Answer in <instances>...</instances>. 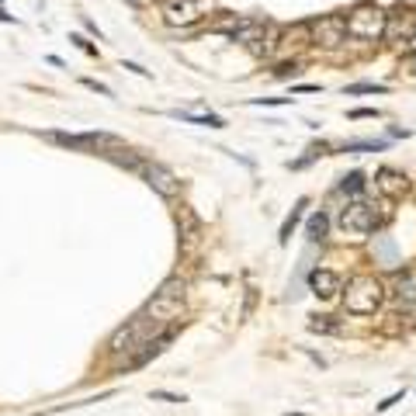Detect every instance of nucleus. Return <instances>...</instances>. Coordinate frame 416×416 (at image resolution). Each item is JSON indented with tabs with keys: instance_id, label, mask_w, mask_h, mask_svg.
Here are the masks:
<instances>
[{
	"instance_id": "nucleus-16",
	"label": "nucleus",
	"mask_w": 416,
	"mask_h": 416,
	"mask_svg": "<svg viewBox=\"0 0 416 416\" xmlns=\"http://www.w3.org/2000/svg\"><path fill=\"white\" fill-rule=\"evenodd\" d=\"M173 118H180V122H194V125H208V129H223L226 122L219 118V115H180V111H173Z\"/></svg>"
},
{
	"instance_id": "nucleus-14",
	"label": "nucleus",
	"mask_w": 416,
	"mask_h": 416,
	"mask_svg": "<svg viewBox=\"0 0 416 416\" xmlns=\"http://www.w3.org/2000/svg\"><path fill=\"white\" fill-rule=\"evenodd\" d=\"M364 184H368V180H364V173H361V170H350V173L340 180V191H343V194H350V198H361V194H364Z\"/></svg>"
},
{
	"instance_id": "nucleus-29",
	"label": "nucleus",
	"mask_w": 416,
	"mask_h": 416,
	"mask_svg": "<svg viewBox=\"0 0 416 416\" xmlns=\"http://www.w3.org/2000/svg\"><path fill=\"white\" fill-rule=\"evenodd\" d=\"M413 42H416V35H413Z\"/></svg>"
},
{
	"instance_id": "nucleus-17",
	"label": "nucleus",
	"mask_w": 416,
	"mask_h": 416,
	"mask_svg": "<svg viewBox=\"0 0 416 416\" xmlns=\"http://www.w3.org/2000/svg\"><path fill=\"white\" fill-rule=\"evenodd\" d=\"M385 91H388L385 84H350L347 97H354V94H385Z\"/></svg>"
},
{
	"instance_id": "nucleus-2",
	"label": "nucleus",
	"mask_w": 416,
	"mask_h": 416,
	"mask_svg": "<svg viewBox=\"0 0 416 416\" xmlns=\"http://www.w3.org/2000/svg\"><path fill=\"white\" fill-rule=\"evenodd\" d=\"M385 21H388V15L378 11L375 4H357V8L347 15V35L357 39V42L385 39Z\"/></svg>"
},
{
	"instance_id": "nucleus-12",
	"label": "nucleus",
	"mask_w": 416,
	"mask_h": 416,
	"mask_svg": "<svg viewBox=\"0 0 416 416\" xmlns=\"http://www.w3.org/2000/svg\"><path fill=\"white\" fill-rule=\"evenodd\" d=\"M326 233H330V216L326 212H312L309 223H305V240L309 243H323Z\"/></svg>"
},
{
	"instance_id": "nucleus-7",
	"label": "nucleus",
	"mask_w": 416,
	"mask_h": 416,
	"mask_svg": "<svg viewBox=\"0 0 416 416\" xmlns=\"http://www.w3.org/2000/svg\"><path fill=\"white\" fill-rule=\"evenodd\" d=\"M309 288L319 295V299H333L340 288H343V278L337 274V271H326V267H316L312 274H309Z\"/></svg>"
},
{
	"instance_id": "nucleus-10",
	"label": "nucleus",
	"mask_w": 416,
	"mask_h": 416,
	"mask_svg": "<svg viewBox=\"0 0 416 416\" xmlns=\"http://www.w3.org/2000/svg\"><path fill=\"white\" fill-rule=\"evenodd\" d=\"M375 187L381 191V194H388V198H399L402 191H406V177L399 173V170H378V177H375Z\"/></svg>"
},
{
	"instance_id": "nucleus-23",
	"label": "nucleus",
	"mask_w": 416,
	"mask_h": 416,
	"mask_svg": "<svg viewBox=\"0 0 416 416\" xmlns=\"http://www.w3.org/2000/svg\"><path fill=\"white\" fill-rule=\"evenodd\" d=\"M84 87H91V91H97V94L111 97V87H104V84H97V80H84Z\"/></svg>"
},
{
	"instance_id": "nucleus-15",
	"label": "nucleus",
	"mask_w": 416,
	"mask_h": 416,
	"mask_svg": "<svg viewBox=\"0 0 416 416\" xmlns=\"http://www.w3.org/2000/svg\"><path fill=\"white\" fill-rule=\"evenodd\" d=\"M177 226H180V236H184L187 243L198 236V219H194V212H191V208H180V216H177Z\"/></svg>"
},
{
	"instance_id": "nucleus-25",
	"label": "nucleus",
	"mask_w": 416,
	"mask_h": 416,
	"mask_svg": "<svg viewBox=\"0 0 416 416\" xmlns=\"http://www.w3.org/2000/svg\"><path fill=\"white\" fill-rule=\"evenodd\" d=\"M395 402H402V392H395V395H388L385 402H378V413H385L388 406H395Z\"/></svg>"
},
{
	"instance_id": "nucleus-11",
	"label": "nucleus",
	"mask_w": 416,
	"mask_h": 416,
	"mask_svg": "<svg viewBox=\"0 0 416 416\" xmlns=\"http://www.w3.org/2000/svg\"><path fill=\"white\" fill-rule=\"evenodd\" d=\"M163 15H167L170 25H191V21H198V4H191V0H180V4H167Z\"/></svg>"
},
{
	"instance_id": "nucleus-24",
	"label": "nucleus",
	"mask_w": 416,
	"mask_h": 416,
	"mask_svg": "<svg viewBox=\"0 0 416 416\" xmlns=\"http://www.w3.org/2000/svg\"><path fill=\"white\" fill-rule=\"evenodd\" d=\"M375 115H378L375 108H354L350 111V118H375Z\"/></svg>"
},
{
	"instance_id": "nucleus-28",
	"label": "nucleus",
	"mask_w": 416,
	"mask_h": 416,
	"mask_svg": "<svg viewBox=\"0 0 416 416\" xmlns=\"http://www.w3.org/2000/svg\"><path fill=\"white\" fill-rule=\"evenodd\" d=\"M413 70H416V56H413Z\"/></svg>"
},
{
	"instance_id": "nucleus-5",
	"label": "nucleus",
	"mask_w": 416,
	"mask_h": 416,
	"mask_svg": "<svg viewBox=\"0 0 416 416\" xmlns=\"http://www.w3.org/2000/svg\"><path fill=\"white\" fill-rule=\"evenodd\" d=\"M139 177H142V180H146V184H149L160 198H177V191H180V180H177V177H173L163 163H156V160H153V163H142Z\"/></svg>"
},
{
	"instance_id": "nucleus-8",
	"label": "nucleus",
	"mask_w": 416,
	"mask_h": 416,
	"mask_svg": "<svg viewBox=\"0 0 416 416\" xmlns=\"http://www.w3.org/2000/svg\"><path fill=\"white\" fill-rule=\"evenodd\" d=\"M142 312H149L153 319H160V323H170V319H177L180 316V299H170V295H163V292H156L149 302H146V309Z\"/></svg>"
},
{
	"instance_id": "nucleus-19",
	"label": "nucleus",
	"mask_w": 416,
	"mask_h": 416,
	"mask_svg": "<svg viewBox=\"0 0 416 416\" xmlns=\"http://www.w3.org/2000/svg\"><path fill=\"white\" fill-rule=\"evenodd\" d=\"M309 330L312 333H337V323H330V316H312Z\"/></svg>"
},
{
	"instance_id": "nucleus-13",
	"label": "nucleus",
	"mask_w": 416,
	"mask_h": 416,
	"mask_svg": "<svg viewBox=\"0 0 416 416\" xmlns=\"http://www.w3.org/2000/svg\"><path fill=\"white\" fill-rule=\"evenodd\" d=\"M305 205H309L305 198H299V201H295V208H292V216L285 219V226H281V236H278L281 243H288V240H292V233H295V226H299V219H302V212H305Z\"/></svg>"
},
{
	"instance_id": "nucleus-27",
	"label": "nucleus",
	"mask_w": 416,
	"mask_h": 416,
	"mask_svg": "<svg viewBox=\"0 0 416 416\" xmlns=\"http://www.w3.org/2000/svg\"><path fill=\"white\" fill-rule=\"evenodd\" d=\"M309 91H319V84H302V87H295V94H309Z\"/></svg>"
},
{
	"instance_id": "nucleus-4",
	"label": "nucleus",
	"mask_w": 416,
	"mask_h": 416,
	"mask_svg": "<svg viewBox=\"0 0 416 416\" xmlns=\"http://www.w3.org/2000/svg\"><path fill=\"white\" fill-rule=\"evenodd\" d=\"M309 35L323 49H340L347 42V18L343 15H323L309 25Z\"/></svg>"
},
{
	"instance_id": "nucleus-21",
	"label": "nucleus",
	"mask_w": 416,
	"mask_h": 416,
	"mask_svg": "<svg viewBox=\"0 0 416 416\" xmlns=\"http://www.w3.org/2000/svg\"><path fill=\"white\" fill-rule=\"evenodd\" d=\"M70 42H77V46H80V49H84L87 56H97V46H91V42H87L84 35H70Z\"/></svg>"
},
{
	"instance_id": "nucleus-3",
	"label": "nucleus",
	"mask_w": 416,
	"mask_h": 416,
	"mask_svg": "<svg viewBox=\"0 0 416 416\" xmlns=\"http://www.w3.org/2000/svg\"><path fill=\"white\" fill-rule=\"evenodd\" d=\"M340 229L350 233V236H368L375 226H378V216H375V205H368L364 198H354L340 208V216H337Z\"/></svg>"
},
{
	"instance_id": "nucleus-1",
	"label": "nucleus",
	"mask_w": 416,
	"mask_h": 416,
	"mask_svg": "<svg viewBox=\"0 0 416 416\" xmlns=\"http://www.w3.org/2000/svg\"><path fill=\"white\" fill-rule=\"evenodd\" d=\"M381 302H385V288H381V281L371 278V274L354 278V281L347 285V292H343V305H347V312H354V316H375Z\"/></svg>"
},
{
	"instance_id": "nucleus-18",
	"label": "nucleus",
	"mask_w": 416,
	"mask_h": 416,
	"mask_svg": "<svg viewBox=\"0 0 416 416\" xmlns=\"http://www.w3.org/2000/svg\"><path fill=\"white\" fill-rule=\"evenodd\" d=\"M184 288H187V285H184L180 278H170V281H163V285H160V292H163V295H170V299H184Z\"/></svg>"
},
{
	"instance_id": "nucleus-9",
	"label": "nucleus",
	"mask_w": 416,
	"mask_h": 416,
	"mask_svg": "<svg viewBox=\"0 0 416 416\" xmlns=\"http://www.w3.org/2000/svg\"><path fill=\"white\" fill-rule=\"evenodd\" d=\"M392 295H395V302H399L402 309H413V305H416V271H413V267L395 278Z\"/></svg>"
},
{
	"instance_id": "nucleus-22",
	"label": "nucleus",
	"mask_w": 416,
	"mask_h": 416,
	"mask_svg": "<svg viewBox=\"0 0 416 416\" xmlns=\"http://www.w3.org/2000/svg\"><path fill=\"white\" fill-rule=\"evenodd\" d=\"M153 399H160V402H184V395H173V392H163V388H156Z\"/></svg>"
},
{
	"instance_id": "nucleus-20",
	"label": "nucleus",
	"mask_w": 416,
	"mask_h": 416,
	"mask_svg": "<svg viewBox=\"0 0 416 416\" xmlns=\"http://www.w3.org/2000/svg\"><path fill=\"white\" fill-rule=\"evenodd\" d=\"M361 149H364V153H371V149H385V142H347V146H343V153H361Z\"/></svg>"
},
{
	"instance_id": "nucleus-26",
	"label": "nucleus",
	"mask_w": 416,
	"mask_h": 416,
	"mask_svg": "<svg viewBox=\"0 0 416 416\" xmlns=\"http://www.w3.org/2000/svg\"><path fill=\"white\" fill-rule=\"evenodd\" d=\"M125 70H132V73H139V77H149V70H142V66H135V63H122Z\"/></svg>"
},
{
	"instance_id": "nucleus-6",
	"label": "nucleus",
	"mask_w": 416,
	"mask_h": 416,
	"mask_svg": "<svg viewBox=\"0 0 416 416\" xmlns=\"http://www.w3.org/2000/svg\"><path fill=\"white\" fill-rule=\"evenodd\" d=\"M413 35H416V15H409V11H395V15H388V21H385V39L388 42H413Z\"/></svg>"
}]
</instances>
